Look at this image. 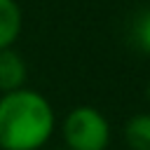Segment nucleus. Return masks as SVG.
<instances>
[{
  "label": "nucleus",
  "instance_id": "obj_1",
  "mask_svg": "<svg viewBox=\"0 0 150 150\" xmlns=\"http://www.w3.org/2000/svg\"><path fill=\"white\" fill-rule=\"evenodd\" d=\"M56 129V112L49 98L35 89L0 94V148L42 150Z\"/></svg>",
  "mask_w": 150,
  "mask_h": 150
},
{
  "label": "nucleus",
  "instance_id": "obj_2",
  "mask_svg": "<svg viewBox=\"0 0 150 150\" xmlns=\"http://www.w3.org/2000/svg\"><path fill=\"white\" fill-rule=\"evenodd\" d=\"M61 136L66 150H108L110 122L94 105H77L63 117Z\"/></svg>",
  "mask_w": 150,
  "mask_h": 150
},
{
  "label": "nucleus",
  "instance_id": "obj_3",
  "mask_svg": "<svg viewBox=\"0 0 150 150\" xmlns=\"http://www.w3.org/2000/svg\"><path fill=\"white\" fill-rule=\"evenodd\" d=\"M28 82V63L26 59L14 49H0V94H9L16 89H23Z\"/></svg>",
  "mask_w": 150,
  "mask_h": 150
},
{
  "label": "nucleus",
  "instance_id": "obj_4",
  "mask_svg": "<svg viewBox=\"0 0 150 150\" xmlns=\"http://www.w3.org/2000/svg\"><path fill=\"white\" fill-rule=\"evenodd\" d=\"M23 14L16 0H0V49L14 47L21 35Z\"/></svg>",
  "mask_w": 150,
  "mask_h": 150
},
{
  "label": "nucleus",
  "instance_id": "obj_5",
  "mask_svg": "<svg viewBox=\"0 0 150 150\" xmlns=\"http://www.w3.org/2000/svg\"><path fill=\"white\" fill-rule=\"evenodd\" d=\"M129 150H150V112H138L124 122L122 129Z\"/></svg>",
  "mask_w": 150,
  "mask_h": 150
},
{
  "label": "nucleus",
  "instance_id": "obj_6",
  "mask_svg": "<svg viewBox=\"0 0 150 150\" xmlns=\"http://www.w3.org/2000/svg\"><path fill=\"white\" fill-rule=\"evenodd\" d=\"M131 42L138 52L150 56V9H143L131 23Z\"/></svg>",
  "mask_w": 150,
  "mask_h": 150
},
{
  "label": "nucleus",
  "instance_id": "obj_7",
  "mask_svg": "<svg viewBox=\"0 0 150 150\" xmlns=\"http://www.w3.org/2000/svg\"><path fill=\"white\" fill-rule=\"evenodd\" d=\"M148 98H150V82H148Z\"/></svg>",
  "mask_w": 150,
  "mask_h": 150
},
{
  "label": "nucleus",
  "instance_id": "obj_8",
  "mask_svg": "<svg viewBox=\"0 0 150 150\" xmlns=\"http://www.w3.org/2000/svg\"><path fill=\"white\" fill-rule=\"evenodd\" d=\"M63 150H66V148H63Z\"/></svg>",
  "mask_w": 150,
  "mask_h": 150
},
{
  "label": "nucleus",
  "instance_id": "obj_9",
  "mask_svg": "<svg viewBox=\"0 0 150 150\" xmlns=\"http://www.w3.org/2000/svg\"><path fill=\"white\" fill-rule=\"evenodd\" d=\"M0 150H2V148H0Z\"/></svg>",
  "mask_w": 150,
  "mask_h": 150
}]
</instances>
